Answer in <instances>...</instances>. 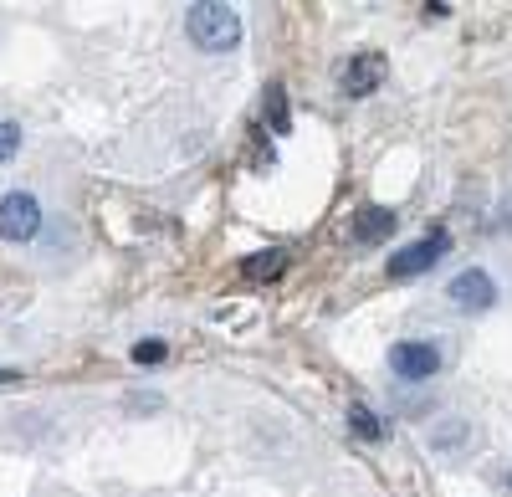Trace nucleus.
Returning a JSON list of instances; mask_svg holds the SVG:
<instances>
[{
	"mask_svg": "<svg viewBox=\"0 0 512 497\" xmlns=\"http://www.w3.org/2000/svg\"><path fill=\"white\" fill-rule=\"evenodd\" d=\"M379 72H384V62L374 57V52H364V57H354L349 67H344V93H354V98H364V93H374L379 88Z\"/></svg>",
	"mask_w": 512,
	"mask_h": 497,
	"instance_id": "6",
	"label": "nucleus"
},
{
	"mask_svg": "<svg viewBox=\"0 0 512 497\" xmlns=\"http://www.w3.org/2000/svg\"><path fill=\"white\" fill-rule=\"evenodd\" d=\"M185 31L195 47L205 52H226L241 41V16L231 6H221V0H195V6L185 11Z\"/></svg>",
	"mask_w": 512,
	"mask_h": 497,
	"instance_id": "1",
	"label": "nucleus"
},
{
	"mask_svg": "<svg viewBox=\"0 0 512 497\" xmlns=\"http://www.w3.org/2000/svg\"><path fill=\"white\" fill-rule=\"evenodd\" d=\"M451 303L466 308V313H487V308L497 303V282H492L482 267H466V272L451 277Z\"/></svg>",
	"mask_w": 512,
	"mask_h": 497,
	"instance_id": "4",
	"label": "nucleus"
},
{
	"mask_svg": "<svg viewBox=\"0 0 512 497\" xmlns=\"http://www.w3.org/2000/svg\"><path fill=\"white\" fill-rule=\"evenodd\" d=\"M446 246H451L446 231H436V236H425V241L405 246V252L390 257V277H415V272H425V267H436V262L446 257Z\"/></svg>",
	"mask_w": 512,
	"mask_h": 497,
	"instance_id": "5",
	"label": "nucleus"
},
{
	"mask_svg": "<svg viewBox=\"0 0 512 497\" xmlns=\"http://www.w3.org/2000/svg\"><path fill=\"white\" fill-rule=\"evenodd\" d=\"M36 231H41V205H36V195H26V190L0 195V236H6V241H31Z\"/></svg>",
	"mask_w": 512,
	"mask_h": 497,
	"instance_id": "2",
	"label": "nucleus"
},
{
	"mask_svg": "<svg viewBox=\"0 0 512 497\" xmlns=\"http://www.w3.org/2000/svg\"><path fill=\"white\" fill-rule=\"evenodd\" d=\"M282 267H287V252H256V257H246V277H251V282L282 277Z\"/></svg>",
	"mask_w": 512,
	"mask_h": 497,
	"instance_id": "8",
	"label": "nucleus"
},
{
	"mask_svg": "<svg viewBox=\"0 0 512 497\" xmlns=\"http://www.w3.org/2000/svg\"><path fill=\"white\" fill-rule=\"evenodd\" d=\"M395 231V211H384V205H369V211H359V221H354V236L369 246V241H384Z\"/></svg>",
	"mask_w": 512,
	"mask_h": 497,
	"instance_id": "7",
	"label": "nucleus"
},
{
	"mask_svg": "<svg viewBox=\"0 0 512 497\" xmlns=\"http://www.w3.org/2000/svg\"><path fill=\"white\" fill-rule=\"evenodd\" d=\"M390 369L400 380H431L436 369H441V349L436 344H425V339H405L390 349Z\"/></svg>",
	"mask_w": 512,
	"mask_h": 497,
	"instance_id": "3",
	"label": "nucleus"
},
{
	"mask_svg": "<svg viewBox=\"0 0 512 497\" xmlns=\"http://www.w3.org/2000/svg\"><path fill=\"white\" fill-rule=\"evenodd\" d=\"M349 426H354V431H359L364 441H379V431H384V426H379V416H374L369 405H359V400L349 405Z\"/></svg>",
	"mask_w": 512,
	"mask_h": 497,
	"instance_id": "9",
	"label": "nucleus"
},
{
	"mask_svg": "<svg viewBox=\"0 0 512 497\" xmlns=\"http://www.w3.org/2000/svg\"><path fill=\"white\" fill-rule=\"evenodd\" d=\"M272 123H277V129H287V113H282V93L272 88Z\"/></svg>",
	"mask_w": 512,
	"mask_h": 497,
	"instance_id": "12",
	"label": "nucleus"
},
{
	"mask_svg": "<svg viewBox=\"0 0 512 497\" xmlns=\"http://www.w3.org/2000/svg\"><path fill=\"white\" fill-rule=\"evenodd\" d=\"M169 349H164V339H139L134 344V364H159Z\"/></svg>",
	"mask_w": 512,
	"mask_h": 497,
	"instance_id": "11",
	"label": "nucleus"
},
{
	"mask_svg": "<svg viewBox=\"0 0 512 497\" xmlns=\"http://www.w3.org/2000/svg\"><path fill=\"white\" fill-rule=\"evenodd\" d=\"M16 149H21V123L0 118V164H6V159H11Z\"/></svg>",
	"mask_w": 512,
	"mask_h": 497,
	"instance_id": "10",
	"label": "nucleus"
}]
</instances>
